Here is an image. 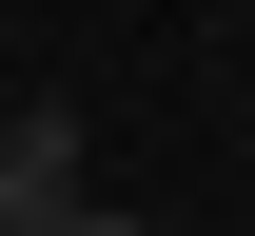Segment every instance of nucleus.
I'll return each mask as SVG.
<instances>
[{
  "label": "nucleus",
  "mask_w": 255,
  "mask_h": 236,
  "mask_svg": "<svg viewBox=\"0 0 255 236\" xmlns=\"http://www.w3.org/2000/svg\"><path fill=\"white\" fill-rule=\"evenodd\" d=\"M39 236H157V217H118V197H59V217H39Z\"/></svg>",
  "instance_id": "nucleus-2"
},
{
  "label": "nucleus",
  "mask_w": 255,
  "mask_h": 236,
  "mask_svg": "<svg viewBox=\"0 0 255 236\" xmlns=\"http://www.w3.org/2000/svg\"><path fill=\"white\" fill-rule=\"evenodd\" d=\"M59 197H98V158H79V118H0V236H39Z\"/></svg>",
  "instance_id": "nucleus-1"
}]
</instances>
